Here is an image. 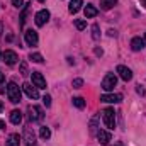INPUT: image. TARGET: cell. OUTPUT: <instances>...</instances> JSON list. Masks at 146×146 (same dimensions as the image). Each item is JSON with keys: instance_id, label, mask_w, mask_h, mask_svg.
Wrapping results in <instances>:
<instances>
[{"instance_id": "obj_4", "label": "cell", "mask_w": 146, "mask_h": 146, "mask_svg": "<svg viewBox=\"0 0 146 146\" xmlns=\"http://www.w3.org/2000/svg\"><path fill=\"white\" fill-rule=\"evenodd\" d=\"M115 83H117V76H115L114 73H107V75L104 76V80H102V88H104L106 92H110V90H114Z\"/></svg>"}, {"instance_id": "obj_28", "label": "cell", "mask_w": 146, "mask_h": 146, "mask_svg": "<svg viewBox=\"0 0 146 146\" xmlns=\"http://www.w3.org/2000/svg\"><path fill=\"white\" fill-rule=\"evenodd\" d=\"M42 104H44L46 107H49V106H51V97H49V95H44V97H42Z\"/></svg>"}, {"instance_id": "obj_17", "label": "cell", "mask_w": 146, "mask_h": 146, "mask_svg": "<svg viewBox=\"0 0 146 146\" xmlns=\"http://www.w3.org/2000/svg\"><path fill=\"white\" fill-rule=\"evenodd\" d=\"M82 5H83V0H72L70 5H68V10H70L72 14H76V12L82 9Z\"/></svg>"}, {"instance_id": "obj_25", "label": "cell", "mask_w": 146, "mask_h": 146, "mask_svg": "<svg viewBox=\"0 0 146 146\" xmlns=\"http://www.w3.org/2000/svg\"><path fill=\"white\" fill-rule=\"evenodd\" d=\"M97 121H99V117H97V115L90 121V133H92V134H95V133H97Z\"/></svg>"}, {"instance_id": "obj_8", "label": "cell", "mask_w": 146, "mask_h": 146, "mask_svg": "<svg viewBox=\"0 0 146 146\" xmlns=\"http://www.w3.org/2000/svg\"><path fill=\"white\" fill-rule=\"evenodd\" d=\"M22 90L26 92V95L29 97V99H39V92H37V87H34V85H31V83H24L22 85Z\"/></svg>"}, {"instance_id": "obj_3", "label": "cell", "mask_w": 146, "mask_h": 146, "mask_svg": "<svg viewBox=\"0 0 146 146\" xmlns=\"http://www.w3.org/2000/svg\"><path fill=\"white\" fill-rule=\"evenodd\" d=\"M102 119H104V124H106L109 129H114V127H115V112H114V109H110V107L104 109Z\"/></svg>"}, {"instance_id": "obj_37", "label": "cell", "mask_w": 146, "mask_h": 146, "mask_svg": "<svg viewBox=\"0 0 146 146\" xmlns=\"http://www.w3.org/2000/svg\"><path fill=\"white\" fill-rule=\"evenodd\" d=\"M141 3H143V5L146 7V0H141Z\"/></svg>"}, {"instance_id": "obj_23", "label": "cell", "mask_w": 146, "mask_h": 146, "mask_svg": "<svg viewBox=\"0 0 146 146\" xmlns=\"http://www.w3.org/2000/svg\"><path fill=\"white\" fill-rule=\"evenodd\" d=\"M99 31H100L99 24H94V26H92V37H94L95 41H97V39H100V33H99Z\"/></svg>"}, {"instance_id": "obj_13", "label": "cell", "mask_w": 146, "mask_h": 146, "mask_svg": "<svg viewBox=\"0 0 146 146\" xmlns=\"http://www.w3.org/2000/svg\"><path fill=\"white\" fill-rule=\"evenodd\" d=\"M97 138H99V141H100L102 145H109V141L112 139V134H110L109 131L100 129V131H97Z\"/></svg>"}, {"instance_id": "obj_26", "label": "cell", "mask_w": 146, "mask_h": 146, "mask_svg": "<svg viewBox=\"0 0 146 146\" xmlns=\"http://www.w3.org/2000/svg\"><path fill=\"white\" fill-rule=\"evenodd\" d=\"M27 10H29V7H26V9L22 10V14H21V27H24V24H26V15H27Z\"/></svg>"}, {"instance_id": "obj_30", "label": "cell", "mask_w": 146, "mask_h": 146, "mask_svg": "<svg viewBox=\"0 0 146 146\" xmlns=\"http://www.w3.org/2000/svg\"><path fill=\"white\" fill-rule=\"evenodd\" d=\"M22 3H24V0H12V5H14V7H17V9H19V7H22Z\"/></svg>"}, {"instance_id": "obj_20", "label": "cell", "mask_w": 146, "mask_h": 146, "mask_svg": "<svg viewBox=\"0 0 146 146\" xmlns=\"http://www.w3.org/2000/svg\"><path fill=\"white\" fill-rule=\"evenodd\" d=\"M39 136H41L42 139H49V138H51V131H49V127L42 126V127L39 129Z\"/></svg>"}, {"instance_id": "obj_33", "label": "cell", "mask_w": 146, "mask_h": 146, "mask_svg": "<svg viewBox=\"0 0 146 146\" xmlns=\"http://www.w3.org/2000/svg\"><path fill=\"white\" fill-rule=\"evenodd\" d=\"M3 127H5V122H3V121H2V119H0V133H2V131H3Z\"/></svg>"}, {"instance_id": "obj_9", "label": "cell", "mask_w": 146, "mask_h": 146, "mask_svg": "<svg viewBox=\"0 0 146 146\" xmlns=\"http://www.w3.org/2000/svg\"><path fill=\"white\" fill-rule=\"evenodd\" d=\"M31 76H33V85L34 87H37V88H46V80H44V76L39 72H33Z\"/></svg>"}, {"instance_id": "obj_27", "label": "cell", "mask_w": 146, "mask_h": 146, "mask_svg": "<svg viewBox=\"0 0 146 146\" xmlns=\"http://www.w3.org/2000/svg\"><path fill=\"white\" fill-rule=\"evenodd\" d=\"M72 85H73V88H82V85H83V80L82 78H75L72 82Z\"/></svg>"}, {"instance_id": "obj_22", "label": "cell", "mask_w": 146, "mask_h": 146, "mask_svg": "<svg viewBox=\"0 0 146 146\" xmlns=\"http://www.w3.org/2000/svg\"><path fill=\"white\" fill-rule=\"evenodd\" d=\"M29 60L34 61V63H42V61H44V60H42V54H39V53H31V54H29Z\"/></svg>"}, {"instance_id": "obj_18", "label": "cell", "mask_w": 146, "mask_h": 146, "mask_svg": "<svg viewBox=\"0 0 146 146\" xmlns=\"http://www.w3.org/2000/svg\"><path fill=\"white\" fill-rule=\"evenodd\" d=\"M7 146H21V136L19 134H10L7 139Z\"/></svg>"}, {"instance_id": "obj_32", "label": "cell", "mask_w": 146, "mask_h": 146, "mask_svg": "<svg viewBox=\"0 0 146 146\" xmlns=\"http://www.w3.org/2000/svg\"><path fill=\"white\" fill-rule=\"evenodd\" d=\"M138 94H141V95H145L146 92H145V88H141V85L138 87Z\"/></svg>"}, {"instance_id": "obj_2", "label": "cell", "mask_w": 146, "mask_h": 146, "mask_svg": "<svg viewBox=\"0 0 146 146\" xmlns=\"http://www.w3.org/2000/svg\"><path fill=\"white\" fill-rule=\"evenodd\" d=\"M27 114H29V121H31V122H41L42 117H44L42 109L37 107V106H29V107H27Z\"/></svg>"}, {"instance_id": "obj_6", "label": "cell", "mask_w": 146, "mask_h": 146, "mask_svg": "<svg viewBox=\"0 0 146 146\" xmlns=\"http://www.w3.org/2000/svg\"><path fill=\"white\" fill-rule=\"evenodd\" d=\"M34 21H36V26H37V27H42V26L49 21V12H48L46 9L39 10V12L36 14V17H34Z\"/></svg>"}, {"instance_id": "obj_7", "label": "cell", "mask_w": 146, "mask_h": 146, "mask_svg": "<svg viewBox=\"0 0 146 146\" xmlns=\"http://www.w3.org/2000/svg\"><path fill=\"white\" fill-rule=\"evenodd\" d=\"M100 100L106 102V104H119L122 100V95L121 94H104L100 97Z\"/></svg>"}, {"instance_id": "obj_12", "label": "cell", "mask_w": 146, "mask_h": 146, "mask_svg": "<svg viewBox=\"0 0 146 146\" xmlns=\"http://www.w3.org/2000/svg\"><path fill=\"white\" fill-rule=\"evenodd\" d=\"M117 73H119V76H121L124 82L133 80V72H131L127 66H124V65H119V66H117Z\"/></svg>"}, {"instance_id": "obj_40", "label": "cell", "mask_w": 146, "mask_h": 146, "mask_svg": "<svg viewBox=\"0 0 146 146\" xmlns=\"http://www.w3.org/2000/svg\"><path fill=\"white\" fill-rule=\"evenodd\" d=\"M37 2H44V0H37Z\"/></svg>"}, {"instance_id": "obj_21", "label": "cell", "mask_w": 146, "mask_h": 146, "mask_svg": "<svg viewBox=\"0 0 146 146\" xmlns=\"http://www.w3.org/2000/svg\"><path fill=\"white\" fill-rule=\"evenodd\" d=\"M73 106L75 107H78V109H83L85 107V99L83 97H73Z\"/></svg>"}, {"instance_id": "obj_14", "label": "cell", "mask_w": 146, "mask_h": 146, "mask_svg": "<svg viewBox=\"0 0 146 146\" xmlns=\"http://www.w3.org/2000/svg\"><path fill=\"white\" fill-rule=\"evenodd\" d=\"M24 139L27 141V145H34L36 134H34V131H33L31 127H26V129H24Z\"/></svg>"}, {"instance_id": "obj_10", "label": "cell", "mask_w": 146, "mask_h": 146, "mask_svg": "<svg viewBox=\"0 0 146 146\" xmlns=\"http://www.w3.org/2000/svg\"><path fill=\"white\" fill-rule=\"evenodd\" d=\"M24 39H26L27 46H36L37 41H39V37H37V33H36V31H33V29H27V31H26V34H24Z\"/></svg>"}, {"instance_id": "obj_38", "label": "cell", "mask_w": 146, "mask_h": 146, "mask_svg": "<svg viewBox=\"0 0 146 146\" xmlns=\"http://www.w3.org/2000/svg\"><path fill=\"white\" fill-rule=\"evenodd\" d=\"M114 146H122V143H115Z\"/></svg>"}, {"instance_id": "obj_24", "label": "cell", "mask_w": 146, "mask_h": 146, "mask_svg": "<svg viewBox=\"0 0 146 146\" xmlns=\"http://www.w3.org/2000/svg\"><path fill=\"white\" fill-rule=\"evenodd\" d=\"M75 27H76L78 31H83V29H87V22H85L83 19H76V21H75Z\"/></svg>"}, {"instance_id": "obj_42", "label": "cell", "mask_w": 146, "mask_h": 146, "mask_svg": "<svg viewBox=\"0 0 146 146\" xmlns=\"http://www.w3.org/2000/svg\"><path fill=\"white\" fill-rule=\"evenodd\" d=\"M145 39H146V34H145Z\"/></svg>"}, {"instance_id": "obj_29", "label": "cell", "mask_w": 146, "mask_h": 146, "mask_svg": "<svg viewBox=\"0 0 146 146\" xmlns=\"http://www.w3.org/2000/svg\"><path fill=\"white\" fill-rule=\"evenodd\" d=\"M21 73H22V75H27V63H26V61L21 63Z\"/></svg>"}, {"instance_id": "obj_1", "label": "cell", "mask_w": 146, "mask_h": 146, "mask_svg": "<svg viewBox=\"0 0 146 146\" xmlns=\"http://www.w3.org/2000/svg\"><path fill=\"white\" fill-rule=\"evenodd\" d=\"M7 97H9V100H10L12 104H19V102H21L22 94H21V88H19L17 83L10 82V83L7 85Z\"/></svg>"}, {"instance_id": "obj_41", "label": "cell", "mask_w": 146, "mask_h": 146, "mask_svg": "<svg viewBox=\"0 0 146 146\" xmlns=\"http://www.w3.org/2000/svg\"><path fill=\"white\" fill-rule=\"evenodd\" d=\"M0 58H2V53H0Z\"/></svg>"}, {"instance_id": "obj_5", "label": "cell", "mask_w": 146, "mask_h": 146, "mask_svg": "<svg viewBox=\"0 0 146 146\" xmlns=\"http://www.w3.org/2000/svg\"><path fill=\"white\" fill-rule=\"evenodd\" d=\"M2 60H3L7 65H15V63L19 61V56H17V53H15V51L7 49V51H3V53H2Z\"/></svg>"}, {"instance_id": "obj_19", "label": "cell", "mask_w": 146, "mask_h": 146, "mask_svg": "<svg viewBox=\"0 0 146 146\" xmlns=\"http://www.w3.org/2000/svg\"><path fill=\"white\" fill-rule=\"evenodd\" d=\"M115 3H117V0H100V9L102 10H110Z\"/></svg>"}, {"instance_id": "obj_15", "label": "cell", "mask_w": 146, "mask_h": 146, "mask_svg": "<svg viewBox=\"0 0 146 146\" xmlns=\"http://www.w3.org/2000/svg\"><path fill=\"white\" fill-rule=\"evenodd\" d=\"M10 122L12 124H15V126H19L21 122H22V114H21V110H12L10 112Z\"/></svg>"}, {"instance_id": "obj_31", "label": "cell", "mask_w": 146, "mask_h": 146, "mask_svg": "<svg viewBox=\"0 0 146 146\" xmlns=\"http://www.w3.org/2000/svg\"><path fill=\"white\" fill-rule=\"evenodd\" d=\"M95 54H97V56H102V54H104V51H102L100 48H95Z\"/></svg>"}, {"instance_id": "obj_39", "label": "cell", "mask_w": 146, "mask_h": 146, "mask_svg": "<svg viewBox=\"0 0 146 146\" xmlns=\"http://www.w3.org/2000/svg\"><path fill=\"white\" fill-rule=\"evenodd\" d=\"M29 146H37V145H36V143H34V145H29Z\"/></svg>"}, {"instance_id": "obj_35", "label": "cell", "mask_w": 146, "mask_h": 146, "mask_svg": "<svg viewBox=\"0 0 146 146\" xmlns=\"http://www.w3.org/2000/svg\"><path fill=\"white\" fill-rule=\"evenodd\" d=\"M2 31H3V26H2V22H0V37H2Z\"/></svg>"}, {"instance_id": "obj_36", "label": "cell", "mask_w": 146, "mask_h": 146, "mask_svg": "<svg viewBox=\"0 0 146 146\" xmlns=\"http://www.w3.org/2000/svg\"><path fill=\"white\" fill-rule=\"evenodd\" d=\"M3 110V104H2V100H0V112Z\"/></svg>"}, {"instance_id": "obj_11", "label": "cell", "mask_w": 146, "mask_h": 146, "mask_svg": "<svg viewBox=\"0 0 146 146\" xmlns=\"http://www.w3.org/2000/svg\"><path fill=\"white\" fill-rule=\"evenodd\" d=\"M146 48V39L145 37H133L131 39V49L133 51H141Z\"/></svg>"}, {"instance_id": "obj_16", "label": "cell", "mask_w": 146, "mask_h": 146, "mask_svg": "<svg viewBox=\"0 0 146 146\" xmlns=\"http://www.w3.org/2000/svg\"><path fill=\"white\" fill-rule=\"evenodd\" d=\"M83 12H85V17H87V19H92V17H95V15L99 14L97 7H94L92 3H88V5L85 7V10H83Z\"/></svg>"}, {"instance_id": "obj_34", "label": "cell", "mask_w": 146, "mask_h": 146, "mask_svg": "<svg viewBox=\"0 0 146 146\" xmlns=\"http://www.w3.org/2000/svg\"><path fill=\"white\" fill-rule=\"evenodd\" d=\"M3 82H5V76H3V73L0 72V85H2V83H3Z\"/></svg>"}]
</instances>
